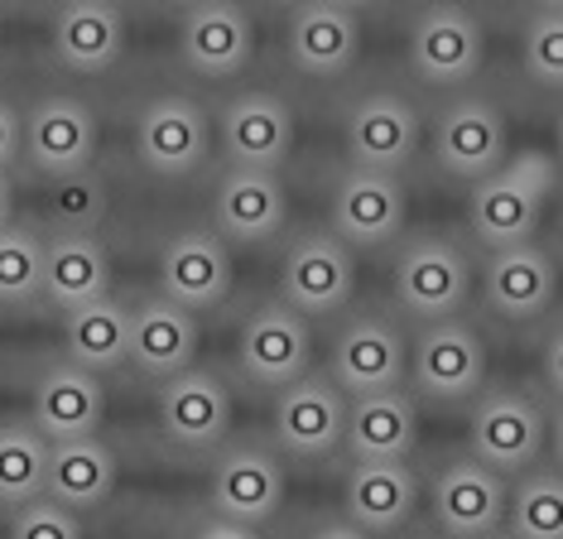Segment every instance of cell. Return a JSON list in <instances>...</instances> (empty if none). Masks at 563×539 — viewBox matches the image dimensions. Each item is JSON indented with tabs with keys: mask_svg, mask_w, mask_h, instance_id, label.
I'll return each instance as SVG.
<instances>
[{
	"mask_svg": "<svg viewBox=\"0 0 563 539\" xmlns=\"http://www.w3.org/2000/svg\"><path fill=\"white\" fill-rule=\"evenodd\" d=\"M356 294V261L332 231H299L279 261V304L303 318H328Z\"/></svg>",
	"mask_w": 563,
	"mask_h": 539,
	"instance_id": "obj_8",
	"label": "cell"
},
{
	"mask_svg": "<svg viewBox=\"0 0 563 539\" xmlns=\"http://www.w3.org/2000/svg\"><path fill=\"white\" fill-rule=\"evenodd\" d=\"M188 539H265V530L241 525V520H227V516H208V520L194 525V535Z\"/></svg>",
	"mask_w": 563,
	"mask_h": 539,
	"instance_id": "obj_38",
	"label": "cell"
},
{
	"mask_svg": "<svg viewBox=\"0 0 563 539\" xmlns=\"http://www.w3.org/2000/svg\"><path fill=\"white\" fill-rule=\"evenodd\" d=\"M135 154L159 178H194L212 154V121L194 97H150L135 116Z\"/></svg>",
	"mask_w": 563,
	"mask_h": 539,
	"instance_id": "obj_10",
	"label": "cell"
},
{
	"mask_svg": "<svg viewBox=\"0 0 563 539\" xmlns=\"http://www.w3.org/2000/svg\"><path fill=\"white\" fill-rule=\"evenodd\" d=\"M419 135H424V121H419L415 101L400 92H366L362 101H352L347 125H342L347 160L356 169H386V174H400L415 160Z\"/></svg>",
	"mask_w": 563,
	"mask_h": 539,
	"instance_id": "obj_19",
	"label": "cell"
},
{
	"mask_svg": "<svg viewBox=\"0 0 563 539\" xmlns=\"http://www.w3.org/2000/svg\"><path fill=\"white\" fill-rule=\"evenodd\" d=\"M554 184H559L554 154L530 150V154H516V160H501L467 193V231L486 251L534 241L549 198H554Z\"/></svg>",
	"mask_w": 563,
	"mask_h": 539,
	"instance_id": "obj_1",
	"label": "cell"
},
{
	"mask_svg": "<svg viewBox=\"0 0 563 539\" xmlns=\"http://www.w3.org/2000/svg\"><path fill=\"white\" fill-rule=\"evenodd\" d=\"M101 125L97 111L73 92L40 97L30 111H20V160H30L34 174L68 178L97 164Z\"/></svg>",
	"mask_w": 563,
	"mask_h": 539,
	"instance_id": "obj_6",
	"label": "cell"
},
{
	"mask_svg": "<svg viewBox=\"0 0 563 539\" xmlns=\"http://www.w3.org/2000/svg\"><path fill=\"white\" fill-rule=\"evenodd\" d=\"M289 222V193L279 169H241L227 164L212 193V231L236 246H265Z\"/></svg>",
	"mask_w": 563,
	"mask_h": 539,
	"instance_id": "obj_18",
	"label": "cell"
},
{
	"mask_svg": "<svg viewBox=\"0 0 563 539\" xmlns=\"http://www.w3.org/2000/svg\"><path fill=\"white\" fill-rule=\"evenodd\" d=\"M48 439L34 424H0V506H24L44 496Z\"/></svg>",
	"mask_w": 563,
	"mask_h": 539,
	"instance_id": "obj_33",
	"label": "cell"
},
{
	"mask_svg": "<svg viewBox=\"0 0 563 539\" xmlns=\"http://www.w3.org/2000/svg\"><path fill=\"white\" fill-rule=\"evenodd\" d=\"M433 520L448 539H492L506 520V477L477 458H453L429 482Z\"/></svg>",
	"mask_w": 563,
	"mask_h": 539,
	"instance_id": "obj_17",
	"label": "cell"
},
{
	"mask_svg": "<svg viewBox=\"0 0 563 539\" xmlns=\"http://www.w3.org/2000/svg\"><path fill=\"white\" fill-rule=\"evenodd\" d=\"M107 208H111V193H107V184H101L97 169L54 178L48 217H54L58 231H97L101 222H107Z\"/></svg>",
	"mask_w": 563,
	"mask_h": 539,
	"instance_id": "obj_35",
	"label": "cell"
},
{
	"mask_svg": "<svg viewBox=\"0 0 563 539\" xmlns=\"http://www.w3.org/2000/svg\"><path fill=\"white\" fill-rule=\"evenodd\" d=\"M111 294V255L97 231H54L44 241V299L54 308H78Z\"/></svg>",
	"mask_w": 563,
	"mask_h": 539,
	"instance_id": "obj_30",
	"label": "cell"
},
{
	"mask_svg": "<svg viewBox=\"0 0 563 539\" xmlns=\"http://www.w3.org/2000/svg\"><path fill=\"white\" fill-rule=\"evenodd\" d=\"M15 160H20V111L0 97V169H10Z\"/></svg>",
	"mask_w": 563,
	"mask_h": 539,
	"instance_id": "obj_39",
	"label": "cell"
},
{
	"mask_svg": "<svg viewBox=\"0 0 563 539\" xmlns=\"http://www.w3.org/2000/svg\"><path fill=\"white\" fill-rule=\"evenodd\" d=\"M111 6H121V0H111Z\"/></svg>",
	"mask_w": 563,
	"mask_h": 539,
	"instance_id": "obj_46",
	"label": "cell"
},
{
	"mask_svg": "<svg viewBox=\"0 0 563 539\" xmlns=\"http://www.w3.org/2000/svg\"><path fill=\"white\" fill-rule=\"evenodd\" d=\"M405 356L409 338L400 332V323L380 308H362V314L342 318V328L332 332L328 381L342 395L395 391V385H405Z\"/></svg>",
	"mask_w": 563,
	"mask_h": 539,
	"instance_id": "obj_7",
	"label": "cell"
},
{
	"mask_svg": "<svg viewBox=\"0 0 563 539\" xmlns=\"http://www.w3.org/2000/svg\"><path fill=\"white\" fill-rule=\"evenodd\" d=\"M482 299L506 323H534L559 299V265L544 241H516V246L486 251Z\"/></svg>",
	"mask_w": 563,
	"mask_h": 539,
	"instance_id": "obj_16",
	"label": "cell"
},
{
	"mask_svg": "<svg viewBox=\"0 0 563 539\" xmlns=\"http://www.w3.org/2000/svg\"><path fill=\"white\" fill-rule=\"evenodd\" d=\"M405 381L433 405H463L486 385V342L463 314L419 323L409 338Z\"/></svg>",
	"mask_w": 563,
	"mask_h": 539,
	"instance_id": "obj_3",
	"label": "cell"
},
{
	"mask_svg": "<svg viewBox=\"0 0 563 539\" xmlns=\"http://www.w3.org/2000/svg\"><path fill=\"white\" fill-rule=\"evenodd\" d=\"M525 73L534 77L540 87H554L563 82V15L559 10H540L525 24Z\"/></svg>",
	"mask_w": 563,
	"mask_h": 539,
	"instance_id": "obj_36",
	"label": "cell"
},
{
	"mask_svg": "<svg viewBox=\"0 0 563 539\" xmlns=\"http://www.w3.org/2000/svg\"><path fill=\"white\" fill-rule=\"evenodd\" d=\"M125 342H131V308L117 294L92 304H78L63 314V346L68 362H78L92 376H111L125 366Z\"/></svg>",
	"mask_w": 563,
	"mask_h": 539,
	"instance_id": "obj_31",
	"label": "cell"
},
{
	"mask_svg": "<svg viewBox=\"0 0 563 539\" xmlns=\"http://www.w3.org/2000/svg\"><path fill=\"white\" fill-rule=\"evenodd\" d=\"M313 362V332L309 318L294 314L289 304H255L251 318L241 323L236 338V366L251 385H265V391H279V385L299 381Z\"/></svg>",
	"mask_w": 563,
	"mask_h": 539,
	"instance_id": "obj_15",
	"label": "cell"
},
{
	"mask_svg": "<svg viewBox=\"0 0 563 539\" xmlns=\"http://www.w3.org/2000/svg\"><path fill=\"white\" fill-rule=\"evenodd\" d=\"M342 419H347V395L328 376L303 371L299 381L279 385L271 409V433L279 458L328 462L342 448Z\"/></svg>",
	"mask_w": 563,
	"mask_h": 539,
	"instance_id": "obj_9",
	"label": "cell"
},
{
	"mask_svg": "<svg viewBox=\"0 0 563 539\" xmlns=\"http://www.w3.org/2000/svg\"><path fill=\"white\" fill-rule=\"evenodd\" d=\"M409 222V193L400 174L386 169H352L332 188V237L352 251H380Z\"/></svg>",
	"mask_w": 563,
	"mask_h": 539,
	"instance_id": "obj_13",
	"label": "cell"
},
{
	"mask_svg": "<svg viewBox=\"0 0 563 539\" xmlns=\"http://www.w3.org/2000/svg\"><path fill=\"white\" fill-rule=\"evenodd\" d=\"M48 38H54L58 63L78 77H97L117 68L125 48L121 6H111V0H58Z\"/></svg>",
	"mask_w": 563,
	"mask_h": 539,
	"instance_id": "obj_28",
	"label": "cell"
},
{
	"mask_svg": "<svg viewBox=\"0 0 563 539\" xmlns=\"http://www.w3.org/2000/svg\"><path fill=\"white\" fill-rule=\"evenodd\" d=\"M419 510V477L409 462H352L342 477V516L371 539L400 535Z\"/></svg>",
	"mask_w": 563,
	"mask_h": 539,
	"instance_id": "obj_24",
	"label": "cell"
},
{
	"mask_svg": "<svg viewBox=\"0 0 563 539\" xmlns=\"http://www.w3.org/2000/svg\"><path fill=\"white\" fill-rule=\"evenodd\" d=\"M178 48L184 63L208 82L246 73L255 58V20L241 0H198L188 6L184 30H178Z\"/></svg>",
	"mask_w": 563,
	"mask_h": 539,
	"instance_id": "obj_20",
	"label": "cell"
},
{
	"mask_svg": "<svg viewBox=\"0 0 563 539\" xmlns=\"http://www.w3.org/2000/svg\"><path fill=\"white\" fill-rule=\"evenodd\" d=\"M342 448L352 462H409L419 448V405L405 385L395 391L347 395V419H342Z\"/></svg>",
	"mask_w": 563,
	"mask_h": 539,
	"instance_id": "obj_23",
	"label": "cell"
},
{
	"mask_svg": "<svg viewBox=\"0 0 563 539\" xmlns=\"http://www.w3.org/2000/svg\"><path fill=\"white\" fill-rule=\"evenodd\" d=\"M217 135H222L227 164L241 169H279L294 154L299 125L285 97L275 92H241L217 116Z\"/></svg>",
	"mask_w": 563,
	"mask_h": 539,
	"instance_id": "obj_22",
	"label": "cell"
},
{
	"mask_svg": "<svg viewBox=\"0 0 563 539\" xmlns=\"http://www.w3.org/2000/svg\"><path fill=\"white\" fill-rule=\"evenodd\" d=\"M506 530L510 539H563V477L549 462L516 472L506 486Z\"/></svg>",
	"mask_w": 563,
	"mask_h": 539,
	"instance_id": "obj_32",
	"label": "cell"
},
{
	"mask_svg": "<svg viewBox=\"0 0 563 539\" xmlns=\"http://www.w3.org/2000/svg\"><path fill=\"white\" fill-rule=\"evenodd\" d=\"M395 304L405 308L415 323H433V318L463 314L472 294V261L453 237L439 231H419L409 237L400 255H395Z\"/></svg>",
	"mask_w": 563,
	"mask_h": 539,
	"instance_id": "obj_4",
	"label": "cell"
},
{
	"mask_svg": "<svg viewBox=\"0 0 563 539\" xmlns=\"http://www.w3.org/2000/svg\"><path fill=\"white\" fill-rule=\"evenodd\" d=\"M544 439H549V424H544V409L534 405V395L516 391V385H482L472 395L467 443L482 468L516 477V472L534 468L544 458Z\"/></svg>",
	"mask_w": 563,
	"mask_h": 539,
	"instance_id": "obj_2",
	"label": "cell"
},
{
	"mask_svg": "<svg viewBox=\"0 0 563 539\" xmlns=\"http://www.w3.org/2000/svg\"><path fill=\"white\" fill-rule=\"evenodd\" d=\"M44 299V241L24 227H0V308Z\"/></svg>",
	"mask_w": 563,
	"mask_h": 539,
	"instance_id": "obj_34",
	"label": "cell"
},
{
	"mask_svg": "<svg viewBox=\"0 0 563 539\" xmlns=\"http://www.w3.org/2000/svg\"><path fill=\"white\" fill-rule=\"evenodd\" d=\"M271 6H299V0H271Z\"/></svg>",
	"mask_w": 563,
	"mask_h": 539,
	"instance_id": "obj_44",
	"label": "cell"
},
{
	"mask_svg": "<svg viewBox=\"0 0 563 539\" xmlns=\"http://www.w3.org/2000/svg\"><path fill=\"white\" fill-rule=\"evenodd\" d=\"M332 6H342V10H362V6H371V0H332Z\"/></svg>",
	"mask_w": 563,
	"mask_h": 539,
	"instance_id": "obj_42",
	"label": "cell"
},
{
	"mask_svg": "<svg viewBox=\"0 0 563 539\" xmlns=\"http://www.w3.org/2000/svg\"><path fill=\"white\" fill-rule=\"evenodd\" d=\"M121 482V458L101 433L82 439H58L48 443V472H44V496L68 506L73 516L107 506Z\"/></svg>",
	"mask_w": 563,
	"mask_h": 539,
	"instance_id": "obj_27",
	"label": "cell"
},
{
	"mask_svg": "<svg viewBox=\"0 0 563 539\" xmlns=\"http://www.w3.org/2000/svg\"><path fill=\"white\" fill-rule=\"evenodd\" d=\"M309 539H371V535H366V530H356L347 516H338V520H318L313 530H309Z\"/></svg>",
	"mask_w": 563,
	"mask_h": 539,
	"instance_id": "obj_40",
	"label": "cell"
},
{
	"mask_svg": "<svg viewBox=\"0 0 563 539\" xmlns=\"http://www.w3.org/2000/svg\"><path fill=\"white\" fill-rule=\"evenodd\" d=\"M362 54V24L356 10L332 0H299L289 20V58L309 77H342Z\"/></svg>",
	"mask_w": 563,
	"mask_h": 539,
	"instance_id": "obj_29",
	"label": "cell"
},
{
	"mask_svg": "<svg viewBox=\"0 0 563 539\" xmlns=\"http://www.w3.org/2000/svg\"><path fill=\"white\" fill-rule=\"evenodd\" d=\"M486 34L457 0H429L409 30V63L429 87H467L482 73Z\"/></svg>",
	"mask_w": 563,
	"mask_h": 539,
	"instance_id": "obj_12",
	"label": "cell"
},
{
	"mask_svg": "<svg viewBox=\"0 0 563 539\" xmlns=\"http://www.w3.org/2000/svg\"><path fill=\"white\" fill-rule=\"evenodd\" d=\"M10 539H82V520L68 506H58V501L34 496L24 506H15Z\"/></svg>",
	"mask_w": 563,
	"mask_h": 539,
	"instance_id": "obj_37",
	"label": "cell"
},
{
	"mask_svg": "<svg viewBox=\"0 0 563 539\" xmlns=\"http://www.w3.org/2000/svg\"><path fill=\"white\" fill-rule=\"evenodd\" d=\"M433 164L457 178V184H477L506 160V116L486 97H453L433 111L429 131Z\"/></svg>",
	"mask_w": 563,
	"mask_h": 539,
	"instance_id": "obj_11",
	"label": "cell"
},
{
	"mask_svg": "<svg viewBox=\"0 0 563 539\" xmlns=\"http://www.w3.org/2000/svg\"><path fill=\"white\" fill-rule=\"evenodd\" d=\"M198 356V318L178 308L164 294H150L131 308V342H125V362L145 381H169L188 371Z\"/></svg>",
	"mask_w": 563,
	"mask_h": 539,
	"instance_id": "obj_26",
	"label": "cell"
},
{
	"mask_svg": "<svg viewBox=\"0 0 563 539\" xmlns=\"http://www.w3.org/2000/svg\"><path fill=\"white\" fill-rule=\"evenodd\" d=\"M540 10H563V0H540Z\"/></svg>",
	"mask_w": 563,
	"mask_h": 539,
	"instance_id": "obj_43",
	"label": "cell"
},
{
	"mask_svg": "<svg viewBox=\"0 0 563 539\" xmlns=\"http://www.w3.org/2000/svg\"><path fill=\"white\" fill-rule=\"evenodd\" d=\"M30 409H34V429H40L48 443L101 433V419H107V385H101V376H92V371H82L78 362L63 356V362L40 371Z\"/></svg>",
	"mask_w": 563,
	"mask_h": 539,
	"instance_id": "obj_25",
	"label": "cell"
},
{
	"mask_svg": "<svg viewBox=\"0 0 563 539\" xmlns=\"http://www.w3.org/2000/svg\"><path fill=\"white\" fill-rule=\"evenodd\" d=\"M159 433L184 453H217L232 439V391L217 371L188 366L159 381Z\"/></svg>",
	"mask_w": 563,
	"mask_h": 539,
	"instance_id": "obj_14",
	"label": "cell"
},
{
	"mask_svg": "<svg viewBox=\"0 0 563 539\" xmlns=\"http://www.w3.org/2000/svg\"><path fill=\"white\" fill-rule=\"evenodd\" d=\"M159 294L188 314L227 304L232 294V251L217 231H174L159 251Z\"/></svg>",
	"mask_w": 563,
	"mask_h": 539,
	"instance_id": "obj_21",
	"label": "cell"
},
{
	"mask_svg": "<svg viewBox=\"0 0 563 539\" xmlns=\"http://www.w3.org/2000/svg\"><path fill=\"white\" fill-rule=\"evenodd\" d=\"M174 6H198V0H174Z\"/></svg>",
	"mask_w": 563,
	"mask_h": 539,
	"instance_id": "obj_45",
	"label": "cell"
},
{
	"mask_svg": "<svg viewBox=\"0 0 563 539\" xmlns=\"http://www.w3.org/2000/svg\"><path fill=\"white\" fill-rule=\"evenodd\" d=\"M285 496H289V472H285V458H279L275 443L241 439V443L217 448L212 486H208L212 516L265 530V525L285 510Z\"/></svg>",
	"mask_w": 563,
	"mask_h": 539,
	"instance_id": "obj_5",
	"label": "cell"
},
{
	"mask_svg": "<svg viewBox=\"0 0 563 539\" xmlns=\"http://www.w3.org/2000/svg\"><path fill=\"white\" fill-rule=\"evenodd\" d=\"M15 222V184H10V169H0V227Z\"/></svg>",
	"mask_w": 563,
	"mask_h": 539,
	"instance_id": "obj_41",
	"label": "cell"
}]
</instances>
